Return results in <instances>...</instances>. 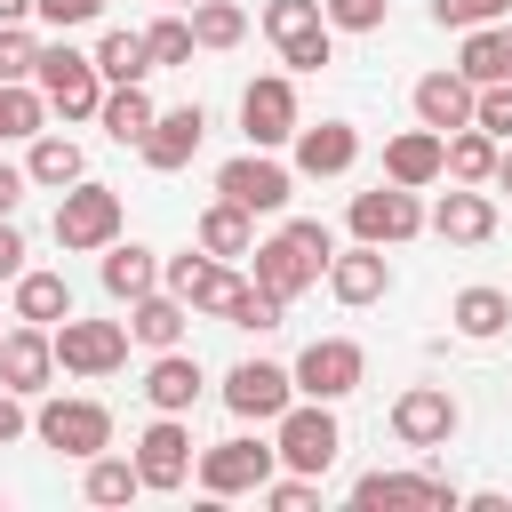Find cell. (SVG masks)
Masks as SVG:
<instances>
[{"label":"cell","instance_id":"obj_1","mask_svg":"<svg viewBox=\"0 0 512 512\" xmlns=\"http://www.w3.org/2000/svg\"><path fill=\"white\" fill-rule=\"evenodd\" d=\"M256 256V288L264 296H280V304H296L320 272H328V256H336V240H328V224H312V216H296V224H280L264 248H248Z\"/></svg>","mask_w":512,"mask_h":512},{"label":"cell","instance_id":"obj_2","mask_svg":"<svg viewBox=\"0 0 512 512\" xmlns=\"http://www.w3.org/2000/svg\"><path fill=\"white\" fill-rule=\"evenodd\" d=\"M112 240H120V192L80 176V184L56 200V248L88 256V248H112Z\"/></svg>","mask_w":512,"mask_h":512},{"label":"cell","instance_id":"obj_3","mask_svg":"<svg viewBox=\"0 0 512 512\" xmlns=\"http://www.w3.org/2000/svg\"><path fill=\"white\" fill-rule=\"evenodd\" d=\"M272 424H280V440H272V448H280V464H288V472H312V480H320V472L336 464V448H344V432H336L328 400H304V408L288 400Z\"/></svg>","mask_w":512,"mask_h":512},{"label":"cell","instance_id":"obj_4","mask_svg":"<svg viewBox=\"0 0 512 512\" xmlns=\"http://www.w3.org/2000/svg\"><path fill=\"white\" fill-rule=\"evenodd\" d=\"M32 80H40V96H48V112H64V120H88L96 104H104V80H96V56H80V48H40V64H32Z\"/></svg>","mask_w":512,"mask_h":512},{"label":"cell","instance_id":"obj_5","mask_svg":"<svg viewBox=\"0 0 512 512\" xmlns=\"http://www.w3.org/2000/svg\"><path fill=\"white\" fill-rule=\"evenodd\" d=\"M48 344H56V368H72V376H112L120 360H128V328L120 320H56L48 328Z\"/></svg>","mask_w":512,"mask_h":512},{"label":"cell","instance_id":"obj_6","mask_svg":"<svg viewBox=\"0 0 512 512\" xmlns=\"http://www.w3.org/2000/svg\"><path fill=\"white\" fill-rule=\"evenodd\" d=\"M32 432H40L56 456H104V448H112V408H104V400H40Z\"/></svg>","mask_w":512,"mask_h":512},{"label":"cell","instance_id":"obj_7","mask_svg":"<svg viewBox=\"0 0 512 512\" xmlns=\"http://www.w3.org/2000/svg\"><path fill=\"white\" fill-rule=\"evenodd\" d=\"M296 392L304 400H344V392H360V376H368V360H360V344H344V336H320V344H304L296 352Z\"/></svg>","mask_w":512,"mask_h":512},{"label":"cell","instance_id":"obj_8","mask_svg":"<svg viewBox=\"0 0 512 512\" xmlns=\"http://www.w3.org/2000/svg\"><path fill=\"white\" fill-rule=\"evenodd\" d=\"M352 232H360V240H376V248H384V240H416V232H424V208H416V192H408V184H392V176H384L376 192H352Z\"/></svg>","mask_w":512,"mask_h":512},{"label":"cell","instance_id":"obj_9","mask_svg":"<svg viewBox=\"0 0 512 512\" xmlns=\"http://www.w3.org/2000/svg\"><path fill=\"white\" fill-rule=\"evenodd\" d=\"M272 464H280V448H264V440H216L200 456V488L208 496H248V488L272 480Z\"/></svg>","mask_w":512,"mask_h":512},{"label":"cell","instance_id":"obj_10","mask_svg":"<svg viewBox=\"0 0 512 512\" xmlns=\"http://www.w3.org/2000/svg\"><path fill=\"white\" fill-rule=\"evenodd\" d=\"M216 192H224V200H240L248 216H272V208H288V192H296V184H288V168H280V160L240 152V160H224V168H216Z\"/></svg>","mask_w":512,"mask_h":512},{"label":"cell","instance_id":"obj_11","mask_svg":"<svg viewBox=\"0 0 512 512\" xmlns=\"http://www.w3.org/2000/svg\"><path fill=\"white\" fill-rule=\"evenodd\" d=\"M392 432H400V448H448L456 440V400L440 384H408L392 400Z\"/></svg>","mask_w":512,"mask_h":512},{"label":"cell","instance_id":"obj_12","mask_svg":"<svg viewBox=\"0 0 512 512\" xmlns=\"http://www.w3.org/2000/svg\"><path fill=\"white\" fill-rule=\"evenodd\" d=\"M240 128H248V144H256V152L288 144V136H296V88H288L280 72L248 80V96H240Z\"/></svg>","mask_w":512,"mask_h":512},{"label":"cell","instance_id":"obj_13","mask_svg":"<svg viewBox=\"0 0 512 512\" xmlns=\"http://www.w3.org/2000/svg\"><path fill=\"white\" fill-rule=\"evenodd\" d=\"M240 288H248V280H240L232 264H216L208 248L168 264V296H184V312H232V296H240Z\"/></svg>","mask_w":512,"mask_h":512},{"label":"cell","instance_id":"obj_14","mask_svg":"<svg viewBox=\"0 0 512 512\" xmlns=\"http://www.w3.org/2000/svg\"><path fill=\"white\" fill-rule=\"evenodd\" d=\"M288 400H296V376H288V368H272V360H240V368L224 376V408H232V416L272 424Z\"/></svg>","mask_w":512,"mask_h":512},{"label":"cell","instance_id":"obj_15","mask_svg":"<svg viewBox=\"0 0 512 512\" xmlns=\"http://www.w3.org/2000/svg\"><path fill=\"white\" fill-rule=\"evenodd\" d=\"M200 136H208V112H200V104H176V112H152V128H144V160H152L160 176H176V168H192V152H200Z\"/></svg>","mask_w":512,"mask_h":512},{"label":"cell","instance_id":"obj_16","mask_svg":"<svg viewBox=\"0 0 512 512\" xmlns=\"http://www.w3.org/2000/svg\"><path fill=\"white\" fill-rule=\"evenodd\" d=\"M136 480L144 488H184L192 480V432L176 416H160L144 440H136Z\"/></svg>","mask_w":512,"mask_h":512},{"label":"cell","instance_id":"obj_17","mask_svg":"<svg viewBox=\"0 0 512 512\" xmlns=\"http://www.w3.org/2000/svg\"><path fill=\"white\" fill-rule=\"evenodd\" d=\"M48 376H56V344H48V328H8L0 336V384L8 392H48Z\"/></svg>","mask_w":512,"mask_h":512},{"label":"cell","instance_id":"obj_18","mask_svg":"<svg viewBox=\"0 0 512 512\" xmlns=\"http://www.w3.org/2000/svg\"><path fill=\"white\" fill-rule=\"evenodd\" d=\"M328 288H336V304H376V296L392 288V264H384V248H376V240H360V248L328 256Z\"/></svg>","mask_w":512,"mask_h":512},{"label":"cell","instance_id":"obj_19","mask_svg":"<svg viewBox=\"0 0 512 512\" xmlns=\"http://www.w3.org/2000/svg\"><path fill=\"white\" fill-rule=\"evenodd\" d=\"M416 120L440 128V136L448 128H472V80L464 72H424L416 80Z\"/></svg>","mask_w":512,"mask_h":512},{"label":"cell","instance_id":"obj_20","mask_svg":"<svg viewBox=\"0 0 512 512\" xmlns=\"http://www.w3.org/2000/svg\"><path fill=\"white\" fill-rule=\"evenodd\" d=\"M352 160H360V136H352L344 120H320V128L296 120V168H304V176H344Z\"/></svg>","mask_w":512,"mask_h":512},{"label":"cell","instance_id":"obj_21","mask_svg":"<svg viewBox=\"0 0 512 512\" xmlns=\"http://www.w3.org/2000/svg\"><path fill=\"white\" fill-rule=\"evenodd\" d=\"M440 240H456V248H480L488 232H496V200L488 192H440V208L424 216Z\"/></svg>","mask_w":512,"mask_h":512},{"label":"cell","instance_id":"obj_22","mask_svg":"<svg viewBox=\"0 0 512 512\" xmlns=\"http://www.w3.org/2000/svg\"><path fill=\"white\" fill-rule=\"evenodd\" d=\"M144 400H152V408H160V416H184V408H192V400H200V360H192V352H176V344H168V352H160V360H152V368H144Z\"/></svg>","mask_w":512,"mask_h":512},{"label":"cell","instance_id":"obj_23","mask_svg":"<svg viewBox=\"0 0 512 512\" xmlns=\"http://www.w3.org/2000/svg\"><path fill=\"white\" fill-rule=\"evenodd\" d=\"M352 504H456V488L432 472H360Z\"/></svg>","mask_w":512,"mask_h":512},{"label":"cell","instance_id":"obj_24","mask_svg":"<svg viewBox=\"0 0 512 512\" xmlns=\"http://www.w3.org/2000/svg\"><path fill=\"white\" fill-rule=\"evenodd\" d=\"M440 152H448V136H440V128H408V136H392V144H384V176L416 192V184H432V176H440Z\"/></svg>","mask_w":512,"mask_h":512},{"label":"cell","instance_id":"obj_25","mask_svg":"<svg viewBox=\"0 0 512 512\" xmlns=\"http://www.w3.org/2000/svg\"><path fill=\"white\" fill-rule=\"evenodd\" d=\"M448 320H456V336L488 344V336H504V328H512V296H504V288H464V296L448 304Z\"/></svg>","mask_w":512,"mask_h":512},{"label":"cell","instance_id":"obj_26","mask_svg":"<svg viewBox=\"0 0 512 512\" xmlns=\"http://www.w3.org/2000/svg\"><path fill=\"white\" fill-rule=\"evenodd\" d=\"M96 120H104V136H112V144H144V128H152V96H144V80H128V88H104Z\"/></svg>","mask_w":512,"mask_h":512},{"label":"cell","instance_id":"obj_27","mask_svg":"<svg viewBox=\"0 0 512 512\" xmlns=\"http://www.w3.org/2000/svg\"><path fill=\"white\" fill-rule=\"evenodd\" d=\"M440 176H456V184H488V176H496V136H488V128H448Z\"/></svg>","mask_w":512,"mask_h":512},{"label":"cell","instance_id":"obj_28","mask_svg":"<svg viewBox=\"0 0 512 512\" xmlns=\"http://www.w3.org/2000/svg\"><path fill=\"white\" fill-rule=\"evenodd\" d=\"M72 312V288H64V272H16V320H32V328H56Z\"/></svg>","mask_w":512,"mask_h":512},{"label":"cell","instance_id":"obj_29","mask_svg":"<svg viewBox=\"0 0 512 512\" xmlns=\"http://www.w3.org/2000/svg\"><path fill=\"white\" fill-rule=\"evenodd\" d=\"M144 72H152L144 32H104V40H96V80H104V88H128V80H144Z\"/></svg>","mask_w":512,"mask_h":512},{"label":"cell","instance_id":"obj_30","mask_svg":"<svg viewBox=\"0 0 512 512\" xmlns=\"http://www.w3.org/2000/svg\"><path fill=\"white\" fill-rule=\"evenodd\" d=\"M128 336L136 344H152V352H168L176 336H184V296H136V312H128Z\"/></svg>","mask_w":512,"mask_h":512},{"label":"cell","instance_id":"obj_31","mask_svg":"<svg viewBox=\"0 0 512 512\" xmlns=\"http://www.w3.org/2000/svg\"><path fill=\"white\" fill-rule=\"evenodd\" d=\"M200 248H208V256H248V248H256V232H248V208H240V200H216V208H200Z\"/></svg>","mask_w":512,"mask_h":512},{"label":"cell","instance_id":"obj_32","mask_svg":"<svg viewBox=\"0 0 512 512\" xmlns=\"http://www.w3.org/2000/svg\"><path fill=\"white\" fill-rule=\"evenodd\" d=\"M152 280H160L152 248H136V240H112V248H104V288H112V296H128V304H136Z\"/></svg>","mask_w":512,"mask_h":512},{"label":"cell","instance_id":"obj_33","mask_svg":"<svg viewBox=\"0 0 512 512\" xmlns=\"http://www.w3.org/2000/svg\"><path fill=\"white\" fill-rule=\"evenodd\" d=\"M456 72H464L472 88H488V80H512V72H504V24H472V32H464V56H456Z\"/></svg>","mask_w":512,"mask_h":512},{"label":"cell","instance_id":"obj_34","mask_svg":"<svg viewBox=\"0 0 512 512\" xmlns=\"http://www.w3.org/2000/svg\"><path fill=\"white\" fill-rule=\"evenodd\" d=\"M24 176H32V184H56V192H64V184H80V144H72V136H32Z\"/></svg>","mask_w":512,"mask_h":512},{"label":"cell","instance_id":"obj_35","mask_svg":"<svg viewBox=\"0 0 512 512\" xmlns=\"http://www.w3.org/2000/svg\"><path fill=\"white\" fill-rule=\"evenodd\" d=\"M40 120H48V96H32L24 80H0V144L40 136Z\"/></svg>","mask_w":512,"mask_h":512},{"label":"cell","instance_id":"obj_36","mask_svg":"<svg viewBox=\"0 0 512 512\" xmlns=\"http://www.w3.org/2000/svg\"><path fill=\"white\" fill-rule=\"evenodd\" d=\"M240 32H248V16H240L232 0H200V8H192V48H232Z\"/></svg>","mask_w":512,"mask_h":512},{"label":"cell","instance_id":"obj_37","mask_svg":"<svg viewBox=\"0 0 512 512\" xmlns=\"http://www.w3.org/2000/svg\"><path fill=\"white\" fill-rule=\"evenodd\" d=\"M144 480H136V464H120V456H88V504H128Z\"/></svg>","mask_w":512,"mask_h":512},{"label":"cell","instance_id":"obj_38","mask_svg":"<svg viewBox=\"0 0 512 512\" xmlns=\"http://www.w3.org/2000/svg\"><path fill=\"white\" fill-rule=\"evenodd\" d=\"M320 24H328V16H320V0H272V8H264V32H272L280 48H288V40H304V32H320Z\"/></svg>","mask_w":512,"mask_h":512},{"label":"cell","instance_id":"obj_39","mask_svg":"<svg viewBox=\"0 0 512 512\" xmlns=\"http://www.w3.org/2000/svg\"><path fill=\"white\" fill-rule=\"evenodd\" d=\"M144 48H152V72H160V64H192V16H160V24L144 32Z\"/></svg>","mask_w":512,"mask_h":512},{"label":"cell","instance_id":"obj_40","mask_svg":"<svg viewBox=\"0 0 512 512\" xmlns=\"http://www.w3.org/2000/svg\"><path fill=\"white\" fill-rule=\"evenodd\" d=\"M472 128H488L496 144L512 136V80H488V88H472Z\"/></svg>","mask_w":512,"mask_h":512},{"label":"cell","instance_id":"obj_41","mask_svg":"<svg viewBox=\"0 0 512 512\" xmlns=\"http://www.w3.org/2000/svg\"><path fill=\"white\" fill-rule=\"evenodd\" d=\"M280 312H288V304H280V296H264V288L248 280V288L232 296V312H224V320H232V328H280Z\"/></svg>","mask_w":512,"mask_h":512},{"label":"cell","instance_id":"obj_42","mask_svg":"<svg viewBox=\"0 0 512 512\" xmlns=\"http://www.w3.org/2000/svg\"><path fill=\"white\" fill-rule=\"evenodd\" d=\"M32 64H40V40L24 24H0V80H32Z\"/></svg>","mask_w":512,"mask_h":512},{"label":"cell","instance_id":"obj_43","mask_svg":"<svg viewBox=\"0 0 512 512\" xmlns=\"http://www.w3.org/2000/svg\"><path fill=\"white\" fill-rule=\"evenodd\" d=\"M384 8H392V0H320V16H328L336 32H376Z\"/></svg>","mask_w":512,"mask_h":512},{"label":"cell","instance_id":"obj_44","mask_svg":"<svg viewBox=\"0 0 512 512\" xmlns=\"http://www.w3.org/2000/svg\"><path fill=\"white\" fill-rule=\"evenodd\" d=\"M256 496H272V512H312V504H320V480L296 472V480H264Z\"/></svg>","mask_w":512,"mask_h":512},{"label":"cell","instance_id":"obj_45","mask_svg":"<svg viewBox=\"0 0 512 512\" xmlns=\"http://www.w3.org/2000/svg\"><path fill=\"white\" fill-rule=\"evenodd\" d=\"M512 0H432V16L440 24H456V32H472V24H496Z\"/></svg>","mask_w":512,"mask_h":512},{"label":"cell","instance_id":"obj_46","mask_svg":"<svg viewBox=\"0 0 512 512\" xmlns=\"http://www.w3.org/2000/svg\"><path fill=\"white\" fill-rule=\"evenodd\" d=\"M280 64H288V72H320V64H328V24H320V32H304V40H288V48H280Z\"/></svg>","mask_w":512,"mask_h":512},{"label":"cell","instance_id":"obj_47","mask_svg":"<svg viewBox=\"0 0 512 512\" xmlns=\"http://www.w3.org/2000/svg\"><path fill=\"white\" fill-rule=\"evenodd\" d=\"M32 8H40L56 32H72V24H96V16H104V0H32Z\"/></svg>","mask_w":512,"mask_h":512},{"label":"cell","instance_id":"obj_48","mask_svg":"<svg viewBox=\"0 0 512 512\" xmlns=\"http://www.w3.org/2000/svg\"><path fill=\"white\" fill-rule=\"evenodd\" d=\"M24 432H32V416H24V392H8V384H0V448H8V440H24Z\"/></svg>","mask_w":512,"mask_h":512},{"label":"cell","instance_id":"obj_49","mask_svg":"<svg viewBox=\"0 0 512 512\" xmlns=\"http://www.w3.org/2000/svg\"><path fill=\"white\" fill-rule=\"evenodd\" d=\"M16 272H24V232L0 216V280H16Z\"/></svg>","mask_w":512,"mask_h":512},{"label":"cell","instance_id":"obj_50","mask_svg":"<svg viewBox=\"0 0 512 512\" xmlns=\"http://www.w3.org/2000/svg\"><path fill=\"white\" fill-rule=\"evenodd\" d=\"M24 184H32V176H24V168H8V160H0V216H16V200H24Z\"/></svg>","mask_w":512,"mask_h":512},{"label":"cell","instance_id":"obj_51","mask_svg":"<svg viewBox=\"0 0 512 512\" xmlns=\"http://www.w3.org/2000/svg\"><path fill=\"white\" fill-rule=\"evenodd\" d=\"M32 16V0H0V24H24Z\"/></svg>","mask_w":512,"mask_h":512},{"label":"cell","instance_id":"obj_52","mask_svg":"<svg viewBox=\"0 0 512 512\" xmlns=\"http://www.w3.org/2000/svg\"><path fill=\"white\" fill-rule=\"evenodd\" d=\"M496 184H504V192H512V152H496Z\"/></svg>","mask_w":512,"mask_h":512},{"label":"cell","instance_id":"obj_53","mask_svg":"<svg viewBox=\"0 0 512 512\" xmlns=\"http://www.w3.org/2000/svg\"><path fill=\"white\" fill-rule=\"evenodd\" d=\"M504 72H512V24H504Z\"/></svg>","mask_w":512,"mask_h":512},{"label":"cell","instance_id":"obj_54","mask_svg":"<svg viewBox=\"0 0 512 512\" xmlns=\"http://www.w3.org/2000/svg\"><path fill=\"white\" fill-rule=\"evenodd\" d=\"M176 8H200V0H176Z\"/></svg>","mask_w":512,"mask_h":512},{"label":"cell","instance_id":"obj_55","mask_svg":"<svg viewBox=\"0 0 512 512\" xmlns=\"http://www.w3.org/2000/svg\"><path fill=\"white\" fill-rule=\"evenodd\" d=\"M0 336H8V328H0Z\"/></svg>","mask_w":512,"mask_h":512}]
</instances>
